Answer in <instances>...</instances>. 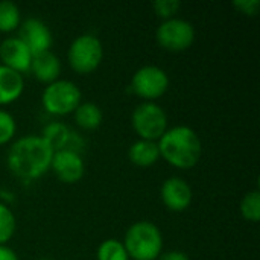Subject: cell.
Returning a JSON list of instances; mask_svg holds the SVG:
<instances>
[{
	"label": "cell",
	"mask_w": 260,
	"mask_h": 260,
	"mask_svg": "<svg viewBox=\"0 0 260 260\" xmlns=\"http://www.w3.org/2000/svg\"><path fill=\"white\" fill-rule=\"evenodd\" d=\"M82 102L81 88L70 79H56L47 84L41 94L43 108L52 116H67L73 114L78 105Z\"/></svg>",
	"instance_id": "5b68a950"
},
{
	"label": "cell",
	"mask_w": 260,
	"mask_h": 260,
	"mask_svg": "<svg viewBox=\"0 0 260 260\" xmlns=\"http://www.w3.org/2000/svg\"><path fill=\"white\" fill-rule=\"evenodd\" d=\"M50 171H53L55 177L59 181L66 184H75L81 181L85 174V161L82 154L76 151H55L50 163Z\"/></svg>",
	"instance_id": "9c48e42d"
},
{
	"label": "cell",
	"mask_w": 260,
	"mask_h": 260,
	"mask_svg": "<svg viewBox=\"0 0 260 260\" xmlns=\"http://www.w3.org/2000/svg\"><path fill=\"white\" fill-rule=\"evenodd\" d=\"M157 260H190V257L187 256V253L181 250H169V251H163Z\"/></svg>",
	"instance_id": "d4e9b609"
},
{
	"label": "cell",
	"mask_w": 260,
	"mask_h": 260,
	"mask_svg": "<svg viewBox=\"0 0 260 260\" xmlns=\"http://www.w3.org/2000/svg\"><path fill=\"white\" fill-rule=\"evenodd\" d=\"M239 212L242 218L248 222H259L260 219V192L257 189L247 192L241 203H239Z\"/></svg>",
	"instance_id": "ffe728a7"
},
{
	"label": "cell",
	"mask_w": 260,
	"mask_h": 260,
	"mask_svg": "<svg viewBox=\"0 0 260 260\" xmlns=\"http://www.w3.org/2000/svg\"><path fill=\"white\" fill-rule=\"evenodd\" d=\"M197 37L195 26L181 17H174L169 20H163L155 30L157 44L172 53H180L187 50Z\"/></svg>",
	"instance_id": "ba28073f"
},
{
	"label": "cell",
	"mask_w": 260,
	"mask_h": 260,
	"mask_svg": "<svg viewBox=\"0 0 260 260\" xmlns=\"http://www.w3.org/2000/svg\"><path fill=\"white\" fill-rule=\"evenodd\" d=\"M171 79L165 69L146 64L139 67L131 78V91L142 99V102H157L169 88Z\"/></svg>",
	"instance_id": "52a82bcc"
},
{
	"label": "cell",
	"mask_w": 260,
	"mask_h": 260,
	"mask_svg": "<svg viewBox=\"0 0 260 260\" xmlns=\"http://www.w3.org/2000/svg\"><path fill=\"white\" fill-rule=\"evenodd\" d=\"M32 56V52L17 35L6 37L0 43V64L14 72H18L21 75L29 73Z\"/></svg>",
	"instance_id": "7c38bea8"
},
{
	"label": "cell",
	"mask_w": 260,
	"mask_h": 260,
	"mask_svg": "<svg viewBox=\"0 0 260 260\" xmlns=\"http://www.w3.org/2000/svg\"><path fill=\"white\" fill-rule=\"evenodd\" d=\"M233 6L245 15H257L260 0H235Z\"/></svg>",
	"instance_id": "cb8c5ba5"
},
{
	"label": "cell",
	"mask_w": 260,
	"mask_h": 260,
	"mask_svg": "<svg viewBox=\"0 0 260 260\" xmlns=\"http://www.w3.org/2000/svg\"><path fill=\"white\" fill-rule=\"evenodd\" d=\"M160 158L177 169H192L203 157V142L200 134L187 125H175L157 142Z\"/></svg>",
	"instance_id": "7a4b0ae2"
},
{
	"label": "cell",
	"mask_w": 260,
	"mask_h": 260,
	"mask_svg": "<svg viewBox=\"0 0 260 260\" xmlns=\"http://www.w3.org/2000/svg\"><path fill=\"white\" fill-rule=\"evenodd\" d=\"M0 260H20L18 254L8 245H0Z\"/></svg>",
	"instance_id": "484cf974"
},
{
	"label": "cell",
	"mask_w": 260,
	"mask_h": 260,
	"mask_svg": "<svg viewBox=\"0 0 260 260\" xmlns=\"http://www.w3.org/2000/svg\"><path fill=\"white\" fill-rule=\"evenodd\" d=\"M53 152L41 136H23L11 143L6 154V166L18 180L34 181L50 171Z\"/></svg>",
	"instance_id": "6da1fadb"
},
{
	"label": "cell",
	"mask_w": 260,
	"mask_h": 260,
	"mask_svg": "<svg viewBox=\"0 0 260 260\" xmlns=\"http://www.w3.org/2000/svg\"><path fill=\"white\" fill-rule=\"evenodd\" d=\"M24 91V78L0 64V107L14 104Z\"/></svg>",
	"instance_id": "9a60e30c"
},
{
	"label": "cell",
	"mask_w": 260,
	"mask_h": 260,
	"mask_svg": "<svg viewBox=\"0 0 260 260\" xmlns=\"http://www.w3.org/2000/svg\"><path fill=\"white\" fill-rule=\"evenodd\" d=\"M131 260H157L163 253V233L151 221H137L128 227L122 241Z\"/></svg>",
	"instance_id": "3957f363"
},
{
	"label": "cell",
	"mask_w": 260,
	"mask_h": 260,
	"mask_svg": "<svg viewBox=\"0 0 260 260\" xmlns=\"http://www.w3.org/2000/svg\"><path fill=\"white\" fill-rule=\"evenodd\" d=\"M61 70H62V64H61L59 56L53 53L52 50H47V52H41L32 56L29 73L38 82H43L47 85L59 79Z\"/></svg>",
	"instance_id": "5bb4252c"
},
{
	"label": "cell",
	"mask_w": 260,
	"mask_h": 260,
	"mask_svg": "<svg viewBox=\"0 0 260 260\" xmlns=\"http://www.w3.org/2000/svg\"><path fill=\"white\" fill-rule=\"evenodd\" d=\"M152 9L158 18L169 20L177 17L178 11L181 9V2L180 0H155L152 3Z\"/></svg>",
	"instance_id": "603a6c76"
},
{
	"label": "cell",
	"mask_w": 260,
	"mask_h": 260,
	"mask_svg": "<svg viewBox=\"0 0 260 260\" xmlns=\"http://www.w3.org/2000/svg\"><path fill=\"white\" fill-rule=\"evenodd\" d=\"M104 59V44L94 34H81L69 46L67 61L78 75H90L99 69Z\"/></svg>",
	"instance_id": "277c9868"
},
{
	"label": "cell",
	"mask_w": 260,
	"mask_h": 260,
	"mask_svg": "<svg viewBox=\"0 0 260 260\" xmlns=\"http://www.w3.org/2000/svg\"><path fill=\"white\" fill-rule=\"evenodd\" d=\"M15 134H17L15 117L9 111L0 108V146L12 142Z\"/></svg>",
	"instance_id": "7402d4cb"
},
{
	"label": "cell",
	"mask_w": 260,
	"mask_h": 260,
	"mask_svg": "<svg viewBox=\"0 0 260 260\" xmlns=\"http://www.w3.org/2000/svg\"><path fill=\"white\" fill-rule=\"evenodd\" d=\"M160 198L168 210L181 213L190 207L193 201V190L184 178L174 175L163 181L160 187Z\"/></svg>",
	"instance_id": "30bf717a"
},
{
	"label": "cell",
	"mask_w": 260,
	"mask_h": 260,
	"mask_svg": "<svg viewBox=\"0 0 260 260\" xmlns=\"http://www.w3.org/2000/svg\"><path fill=\"white\" fill-rule=\"evenodd\" d=\"M17 219L6 203L0 201V245H6L15 235Z\"/></svg>",
	"instance_id": "44dd1931"
},
{
	"label": "cell",
	"mask_w": 260,
	"mask_h": 260,
	"mask_svg": "<svg viewBox=\"0 0 260 260\" xmlns=\"http://www.w3.org/2000/svg\"><path fill=\"white\" fill-rule=\"evenodd\" d=\"M96 260H131L122 241L105 239L96 250Z\"/></svg>",
	"instance_id": "d6986e66"
},
{
	"label": "cell",
	"mask_w": 260,
	"mask_h": 260,
	"mask_svg": "<svg viewBox=\"0 0 260 260\" xmlns=\"http://www.w3.org/2000/svg\"><path fill=\"white\" fill-rule=\"evenodd\" d=\"M131 126L139 139L158 142L169 128V119L157 102H140L131 113Z\"/></svg>",
	"instance_id": "8992f818"
},
{
	"label": "cell",
	"mask_w": 260,
	"mask_h": 260,
	"mask_svg": "<svg viewBox=\"0 0 260 260\" xmlns=\"http://www.w3.org/2000/svg\"><path fill=\"white\" fill-rule=\"evenodd\" d=\"M53 151H61V149H70V151H76V152H82V146H84V139L75 133L69 125H66L64 122L55 120V122H49L47 125H44L41 134H40Z\"/></svg>",
	"instance_id": "4fadbf2b"
},
{
	"label": "cell",
	"mask_w": 260,
	"mask_h": 260,
	"mask_svg": "<svg viewBox=\"0 0 260 260\" xmlns=\"http://www.w3.org/2000/svg\"><path fill=\"white\" fill-rule=\"evenodd\" d=\"M17 30H18L17 37L27 46L32 55L47 52L53 44V35L50 27L37 17L23 20Z\"/></svg>",
	"instance_id": "8fae6325"
},
{
	"label": "cell",
	"mask_w": 260,
	"mask_h": 260,
	"mask_svg": "<svg viewBox=\"0 0 260 260\" xmlns=\"http://www.w3.org/2000/svg\"><path fill=\"white\" fill-rule=\"evenodd\" d=\"M128 158L137 168H151L160 160L157 142L137 139L128 148Z\"/></svg>",
	"instance_id": "2e32d148"
},
{
	"label": "cell",
	"mask_w": 260,
	"mask_h": 260,
	"mask_svg": "<svg viewBox=\"0 0 260 260\" xmlns=\"http://www.w3.org/2000/svg\"><path fill=\"white\" fill-rule=\"evenodd\" d=\"M75 123L84 131H94L102 125L104 113L96 102H81L73 111Z\"/></svg>",
	"instance_id": "e0dca14e"
},
{
	"label": "cell",
	"mask_w": 260,
	"mask_h": 260,
	"mask_svg": "<svg viewBox=\"0 0 260 260\" xmlns=\"http://www.w3.org/2000/svg\"><path fill=\"white\" fill-rule=\"evenodd\" d=\"M37 260H53V259H47V257H43V259H37Z\"/></svg>",
	"instance_id": "4316f807"
},
{
	"label": "cell",
	"mask_w": 260,
	"mask_h": 260,
	"mask_svg": "<svg viewBox=\"0 0 260 260\" xmlns=\"http://www.w3.org/2000/svg\"><path fill=\"white\" fill-rule=\"evenodd\" d=\"M21 24L20 8L11 0L0 2V32L11 34L17 30Z\"/></svg>",
	"instance_id": "ac0fdd59"
}]
</instances>
